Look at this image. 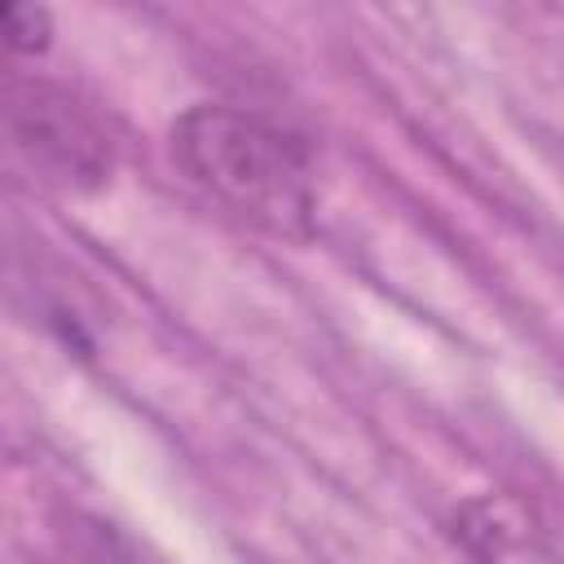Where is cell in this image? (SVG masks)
Here are the masks:
<instances>
[{"instance_id": "6da1fadb", "label": "cell", "mask_w": 564, "mask_h": 564, "mask_svg": "<svg viewBox=\"0 0 564 564\" xmlns=\"http://www.w3.org/2000/svg\"><path fill=\"white\" fill-rule=\"evenodd\" d=\"M172 159L207 198L278 238L313 229V167L282 128L229 106H189L172 123Z\"/></svg>"}, {"instance_id": "7a4b0ae2", "label": "cell", "mask_w": 564, "mask_h": 564, "mask_svg": "<svg viewBox=\"0 0 564 564\" xmlns=\"http://www.w3.org/2000/svg\"><path fill=\"white\" fill-rule=\"evenodd\" d=\"M0 141L62 189H97L115 172V128L79 88L0 62Z\"/></svg>"}, {"instance_id": "3957f363", "label": "cell", "mask_w": 564, "mask_h": 564, "mask_svg": "<svg viewBox=\"0 0 564 564\" xmlns=\"http://www.w3.org/2000/svg\"><path fill=\"white\" fill-rule=\"evenodd\" d=\"M454 538L471 551L476 564H555V551L533 507H524L511 494L467 502L454 516Z\"/></svg>"}, {"instance_id": "277c9868", "label": "cell", "mask_w": 564, "mask_h": 564, "mask_svg": "<svg viewBox=\"0 0 564 564\" xmlns=\"http://www.w3.org/2000/svg\"><path fill=\"white\" fill-rule=\"evenodd\" d=\"M53 18L40 4H0V48L9 53H40L48 48Z\"/></svg>"}]
</instances>
